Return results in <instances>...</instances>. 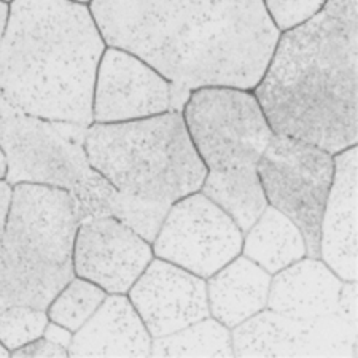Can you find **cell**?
<instances>
[{
    "mask_svg": "<svg viewBox=\"0 0 358 358\" xmlns=\"http://www.w3.org/2000/svg\"><path fill=\"white\" fill-rule=\"evenodd\" d=\"M189 94L141 57L107 46L96 72L92 123H123L171 110L183 113Z\"/></svg>",
    "mask_w": 358,
    "mask_h": 358,
    "instance_id": "10",
    "label": "cell"
},
{
    "mask_svg": "<svg viewBox=\"0 0 358 358\" xmlns=\"http://www.w3.org/2000/svg\"><path fill=\"white\" fill-rule=\"evenodd\" d=\"M333 174L331 153L284 134H274L259 159L264 198L301 229L308 257L320 258V223Z\"/></svg>",
    "mask_w": 358,
    "mask_h": 358,
    "instance_id": "8",
    "label": "cell"
},
{
    "mask_svg": "<svg viewBox=\"0 0 358 358\" xmlns=\"http://www.w3.org/2000/svg\"><path fill=\"white\" fill-rule=\"evenodd\" d=\"M152 357H234L231 330L212 315L152 341Z\"/></svg>",
    "mask_w": 358,
    "mask_h": 358,
    "instance_id": "19",
    "label": "cell"
},
{
    "mask_svg": "<svg viewBox=\"0 0 358 358\" xmlns=\"http://www.w3.org/2000/svg\"><path fill=\"white\" fill-rule=\"evenodd\" d=\"M234 357L357 358V323L339 313L293 319L271 309L231 330Z\"/></svg>",
    "mask_w": 358,
    "mask_h": 358,
    "instance_id": "11",
    "label": "cell"
},
{
    "mask_svg": "<svg viewBox=\"0 0 358 358\" xmlns=\"http://www.w3.org/2000/svg\"><path fill=\"white\" fill-rule=\"evenodd\" d=\"M150 242L110 215L78 223L73 271L108 294H126L153 259Z\"/></svg>",
    "mask_w": 358,
    "mask_h": 358,
    "instance_id": "12",
    "label": "cell"
},
{
    "mask_svg": "<svg viewBox=\"0 0 358 358\" xmlns=\"http://www.w3.org/2000/svg\"><path fill=\"white\" fill-rule=\"evenodd\" d=\"M88 126L34 117L0 97V148L5 182L43 185L72 193L96 174L86 155Z\"/></svg>",
    "mask_w": 358,
    "mask_h": 358,
    "instance_id": "7",
    "label": "cell"
},
{
    "mask_svg": "<svg viewBox=\"0 0 358 358\" xmlns=\"http://www.w3.org/2000/svg\"><path fill=\"white\" fill-rule=\"evenodd\" d=\"M42 336L50 339L51 343L61 345V348H66L69 350V345H71V343H72L73 333L69 331L64 327L57 325V323H55V322H48L46 323Z\"/></svg>",
    "mask_w": 358,
    "mask_h": 358,
    "instance_id": "26",
    "label": "cell"
},
{
    "mask_svg": "<svg viewBox=\"0 0 358 358\" xmlns=\"http://www.w3.org/2000/svg\"><path fill=\"white\" fill-rule=\"evenodd\" d=\"M106 48L86 3L11 0L0 42V97L34 117L90 126Z\"/></svg>",
    "mask_w": 358,
    "mask_h": 358,
    "instance_id": "3",
    "label": "cell"
},
{
    "mask_svg": "<svg viewBox=\"0 0 358 358\" xmlns=\"http://www.w3.org/2000/svg\"><path fill=\"white\" fill-rule=\"evenodd\" d=\"M241 253L274 275L308 255V248L301 229L268 204L244 233Z\"/></svg>",
    "mask_w": 358,
    "mask_h": 358,
    "instance_id": "18",
    "label": "cell"
},
{
    "mask_svg": "<svg viewBox=\"0 0 358 358\" xmlns=\"http://www.w3.org/2000/svg\"><path fill=\"white\" fill-rule=\"evenodd\" d=\"M2 2H7V3H10V2H11V0H2Z\"/></svg>",
    "mask_w": 358,
    "mask_h": 358,
    "instance_id": "32",
    "label": "cell"
},
{
    "mask_svg": "<svg viewBox=\"0 0 358 358\" xmlns=\"http://www.w3.org/2000/svg\"><path fill=\"white\" fill-rule=\"evenodd\" d=\"M106 296L107 292L99 285L73 275L46 308V315L50 322L75 333L90 320Z\"/></svg>",
    "mask_w": 358,
    "mask_h": 358,
    "instance_id": "20",
    "label": "cell"
},
{
    "mask_svg": "<svg viewBox=\"0 0 358 358\" xmlns=\"http://www.w3.org/2000/svg\"><path fill=\"white\" fill-rule=\"evenodd\" d=\"M275 134L336 155L358 142V0H328L280 32L252 90Z\"/></svg>",
    "mask_w": 358,
    "mask_h": 358,
    "instance_id": "2",
    "label": "cell"
},
{
    "mask_svg": "<svg viewBox=\"0 0 358 358\" xmlns=\"http://www.w3.org/2000/svg\"><path fill=\"white\" fill-rule=\"evenodd\" d=\"M183 118L207 167L201 192L245 233L268 206L258 164L275 134L255 94L228 86L198 88L185 103Z\"/></svg>",
    "mask_w": 358,
    "mask_h": 358,
    "instance_id": "4",
    "label": "cell"
},
{
    "mask_svg": "<svg viewBox=\"0 0 358 358\" xmlns=\"http://www.w3.org/2000/svg\"><path fill=\"white\" fill-rule=\"evenodd\" d=\"M10 357H69V350L61 348L45 336H40L22 348L11 352Z\"/></svg>",
    "mask_w": 358,
    "mask_h": 358,
    "instance_id": "24",
    "label": "cell"
},
{
    "mask_svg": "<svg viewBox=\"0 0 358 358\" xmlns=\"http://www.w3.org/2000/svg\"><path fill=\"white\" fill-rule=\"evenodd\" d=\"M107 46L129 51L178 90L252 91L280 37L263 0H91Z\"/></svg>",
    "mask_w": 358,
    "mask_h": 358,
    "instance_id": "1",
    "label": "cell"
},
{
    "mask_svg": "<svg viewBox=\"0 0 358 358\" xmlns=\"http://www.w3.org/2000/svg\"><path fill=\"white\" fill-rule=\"evenodd\" d=\"M338 313L345 320L357 323V280H349L343 284L339 294Z\"/></svg>",
    "mask_w": 358,
    "mask_h": 358,
    "instance_id": "25",
    "label": "cell"
},
{
    "mask_svg": "<svg viewBox=\"0 0 358 358\" xmlns=\"http://www.w3.org/2000/svg\"><path fill=\"white\" fill-rule=\"evenodd\" d=\"M334 174L320 223V258L341 280H357V145L333 155Z\"/></svg>",
    "mask_w": 358,
    "mask_h": 358,
    "instance_id": "14",
    "label": "cell"
},
{
    "mask_svg": "<svg viewBox=\"0 0 358 358\" xmlns=\"http://www.w3.org/2000/svg\"><path fill=\"white\" fill-rule=\"evenodd\" d=\"M72 2H78V3H86V5H88L91 0H72Z\"/></svg>",
    "mask_w": 358,
    "mask_h": 358,
    "instance_id": "31",
    "label": "cell"
},
{
    "mask_svg": "<svg viewBox=\"0 0 358 358\" xmlns=\"http://www.w3.org/2000/svg\"><path fill=\"white\" fill-rule=\"evenodd\" d=\"M78 228L73 199L66 189L20 183L0 236V310L31 306L46 310L73 279Z\"/></svg>",
    "mask_w": 358,
    "mask_h": 358,
    "instance_id": "5",
    "label": "cell"
},
{
    "mask_svg": "<svg viewBox=\"0 0 358 358\" xmlns=\"http://www.w3.org/2000/svg\"><path fill=\"white\" fill-rule=\"evenodd\" d=\"M10 199H11V187L5 180H0V236H2L3 223H5V218H7Z\"/></svg>",
    "mask_w": 358,
    "mask_h": 358,
    "instance_id": "27",
    "label": "cell"
},
{
    "mask_svg": "<svg viewBox=\"0 0 358 358\" xmlns=\"http://www.w3.org/2000/svg\"><path fill=\"white\" fill-rule=\"evenodd\" d=\"M152 334L128 294L112 293L73 333L69 357H152Z\"/></svg>",
    "mask_w": 358,
    "mask_h": 358,
    "instance_id": "15",
    "label": "cell"
},
{
    "mask_svg": "<svg viewBox=\"0 0 358 358\" xmlns=\"http://www.w3.org/2000/svg\"><path fill=\"white\" fill-rule=\"evenodd\" d=\"M0 357H10V352L2 344H0Z\"/></svg>",
    "mask_w": 358,
    "mask_h": 358,
    "instance_id": "30",
    "label": "cell"
},
{
    "mask_svg": "<svg viewBox=\"0 0 358 358\" xmlns=\"http://www.w3.org/2000/svg\"><path fill=\"white\" fill-rule=\"evenodd\" d=\"M90 164L118 192L174 204L199 192L207 176L182 112L91 123L86 131Z\"/></svg>",
    "mask_w": 358,
    "mask_h": 358,
    "instance_id": "6",
    "label": "cell"
},
{
    "mask_svg": "<svg viewBox=\"0 0 358 358\" xmlns=\"http://www.w3.org/2000/svg\"><path fill=\"white\" fill-rule=\"evenodd\" d=\"M171 206L172 204H166V202L124 194L115 188L110 202H108V215L117 218L141 238L153 244Z\"/></svg>",
    "mask_w": 358,
    "mask_h": 358,
    "instance_id": "21",
    "label": "cell"
},
{
    "mask_svg": "<svg viewBox=\"0 0 358 358\" xmlns=\"http://www.w3.org/2000/svg\"><path fill=\"white\" fill-rule=\"evenodd\" d=\"M7 18H8V3L0 0V42H2L5 24H7Z\"/></svg>",
    "mask_w": 358,
    "mask_h": 358,
    "instance_id": "28",
    "label": "cell"
},
{
    "mask_svg": "<svg viewBox=\"0 0 358 358\" xmlns=\"http://www.w3.org/2000/svg\"><path fill=\"white\" fill-rule=\"evenodd\" d=\"M126 294L152 338L167 336L210 315L206 279L157 257Z\"/></svg>",
    "mask_w": 358,
    "mask_h": 358,
    "instance_id": "13",
    "label": "cell"
},
{
    "mask_svg": "<svg viewBox=\"0 0 358 358\" xmlns=\"http://www.w3.org/2000/svg\"><path fill=\"white\" fill-rule=\"evenodd\" d=\"M48 322L46 310L31 306H10L0 310V344L11 354L42 336Z\"/></svg>",
    "mask_w": 358,
    "mask_h": 358,
    "instance_id": "22",
    "label": "cell"
},
{
    "mask_svg": "<svg viewBox=\"0 0 358 358\" xmlns=\"http://www.w3.org/2000/svg\"><path fill=\"white\" fill-rule=\"evenodd\" d=\"M344 280L322 258L298 259L273 275L266 308L293 319H315L338 313Z\"/></svg>",
    "mask_w": 358,
    "mask_h": 358,
    "instance_id": "16",
    "label": "cell"
},
{
    "mask_svg": "<svg viewBox=\"0 0 358 358\" xmlns=\"http://www.w3.org/2000/svg\"><path fill=\"white\" fill-rule=\"evenodd\" d=\"M273 275L241 253L206 280L213 319L233 330L268 306Z\"/></svg>",
    "mask_w": 358,
    "mask_h": 358,
    "instance_id": "17",
    "label": "cell"
},
{
    "mask_svg": "<svg viewBox=\"0 0 358 358\" xmlns=\"http://www.w3.org/2000/svg\"><path fill=\"white\" fill-rule=\"evenodd\" d=\"M5 176H7V159L0 148V180H5Z\"/></svg>",
    "mask_w": 358,
    "mask_h": 358,
    "instance_id": "29",
    "label": "cell"
},
{
    "mask_svg": "<svg viewBox=\"0 0 358 358\" xmlns=\"http://www.w3.org/2000/svg\"><path fill=\"white\" fill-rule=\"evenodd\" d=\"M328 0H263L273 24L280 32L304 24L319 13Z\"/></svg>",
    "mask_w": 358,
    "mask_h": 358,
    "instance_id": "23",
    "label": "cell"
},
{
    "mask_svg": "<svg viewBox=\"0 0 358 358\" xmlns=\"http://www.w3.org/2000/svg\"><path fill=\"white\" fill-rule=\"evenodd\" d=\"M242 239L234 218L199 189L171 206L152 248L157 258L207 280L241 255Z\"/></svg>",
    "mask_w": 358,
    "mask_h": 358,
    "instance_id": "9",
    "label": "cell"
}]
</instances>
